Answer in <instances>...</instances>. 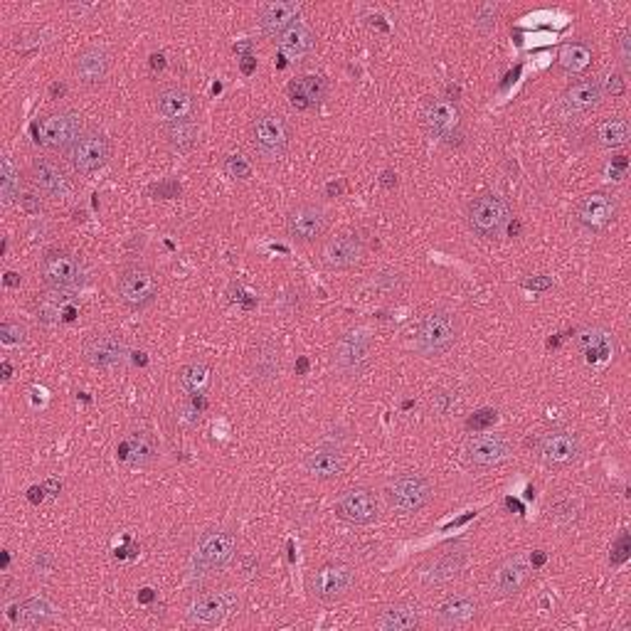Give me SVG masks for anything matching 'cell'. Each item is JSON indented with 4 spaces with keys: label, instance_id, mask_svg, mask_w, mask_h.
I'll return each instance as SVG.
<instances>
[{
    "label": "cell",
    "instance_id": "cell-38",
    "mask_svg": "<svg viewBox=\"0 0 631 631\" xmlns=\"http://www.w3.org/2000/svg\"><path fill=\"white\" fill-rule=\"evenodd\" d=\"M37 316L47 323H57V321H62V318H65V321H72L74 309L72 306H67L65 291L52 289L37 299Z\"/></svg>",
    "mask_w": 631,
    "mask_h": 631
},
{
    "label": "cell",
    "instance_id": "cell-28",
    "mask_svg": "<svg viewBox=\"0 0 631 631\" xmlns=\"http://www.w3.org/2000/svg\"><path fill=\"white\" fill-rule=\"evenodd\" d=\"M479 617V599L471 595H454L439 604L434 614V624L442 629H459Z\"/></svg>",
    "mask_w": 631,
    "mask_h": 631
},
{
    "label": "cell",
    "instance_id": "cell-34",
    "mask_svg": "<svg viewBox=\"0 0 631 631\" xmlns=\"http://www.w3.org/2000/svg\"><path fill=\"white\" fill-rule=\"evenodd\" d=\"M328 87L326 79L309 74V77H299L289 84V99L296 109H314L326 99Z\"/></svg>",
    "mask_w": 631,
    "mask_h": 631
},
{
    "label": "cell",
    "instance_id": "cell-10",
    "mask_svg": "<svg viewBox=\"0 0 631 631\" xmlns=\"http://www.w3.org/2000/svg\"><path fill=\"white\" fill-rule=\"evenodd\" d=\"M116 294L129 309H143L158 296V277L146 264H129L119 272Z\"/></svg>",
    "mask_w": 631,
    "mask_h": 631
},
{
    "label": "cell",
    "instance_id": "cell-40",
    "mask_svg": "<svg viewBox=\"0 0 631 631\" xmlns=\"http://www.w3.org/2000/svg\"><path fill=\"white\" fill-rule=\"evenodd\" d=\"M466 562H469V553H466L464 548L452 550V553L442 555V558H439L432 567H429L427 582L429 585H432V582L434 585H439V582L452 580V577H456L461 570H464Z\"/></svg>",
    "mask_w": 631,
    "mask_h": 631
},
{
    "label": "cell",
    "instance_id": "cell-47",
    "mask_svg": "<svg viewBox=\"0 0 631 631\" xmlns=\"http://www.w3.org/2000/svg\"><path fill=\"white\" fill-rule=\"evenodd\" d=\"M493 422H496V412L481 410V412H476L469 422H466V427L474 429V432H484V429H489Z\"/></svg>",
    "mask_w": 631,
    "mask_h": 631
},
{
    "label": "cell",
    "instance_id": "cell-16",
    "mask_svg": "<svg viewBox=\"0 0 631 631\" xmlns=\"http://www.w3.org/2000/svg\"><path fill=\"white\" fill-rule=\"evenodd\" d=\"M328 210L318 203H299L286 215V230L289 237L299 245H311L321 240L328 230Z\"/></svg>",
    "mask_w": 631,
    "mask_h": 631
},
{
    "label": "cell",
    "instance_id": "cell-13",
    "mask_svg": "<svg viewBox=\"0 0 631 631\" xmlns=\"http://www.w3.org/2000/svg\"><path fill=\"white\" fill-rule=\"evenodd\" d=\"M355 570L346 562H326L311 572L309 592L321 602H338L353 590Z\"/></svg>",
    "mask_w": 631,
    "mask_h": 631
},
{
    "label": "cell",
    "instance_id": "cell-3",
    "mask_svg": "<svg viewBox=\"0 0 631 631\" xmlns=\"http://www.w3.org/2000/svg\"><path fill=\"white\" fill-rule=\"evenodd\" d=\"M291 139H294V131L291 124L286 121V116L274 114H259L257 119L249 126V143H252L254 153H257L262 161H279L289 151Z\"/></svg>",
    "mask_w": 631,
    "mask_h": 631
},
{
    "label": "cell",
    "instance_id": "cell-27",
    "mask_svg": "<svg viewBox=\"0 0 631 631\" xmlns=\"http://www.w3.org/2000/svg\"><path fill=\"white\" fill-rule=\"evenodd\" d=\"M301 15V3L294 0H272V3H262L257 10L259 28L264 35L279 37L281 33L296 25Z\"/></svg>",
    "mask_w": 631,
    "mask_h": 631
},
{
    "label": "cell",
    "instance_id": "cell-33",
    "mask_svg": "<svg viewBox=\"0 0 631 631\" xmlns=\"http://www.w3.org/2000/svg\"><path fill=\"white\" fill-rule=\"evenodd\" d=\"M422 612L415 602H395L385 607L375 619V627L383 631H410L420 627Z\"/></svg>",
    "mask_w": 631,
    "mask_h": 631
},
{
    "label": "cell",
    "instance_id": "cell-26",
    "mask_svg": "<svg viewBox=\"0 0 631 631\" xmlns=\"http://www.w3.org/2000/svg\"><path fill=\"white\" fill-rule=\"evenodd\" d=\"M111 70V55L102 45H89L74 60V77L82 87H102Z\"/></svg>",
    "mask_w": 631,
    "mask_h": 631
},
{
    "label": "cell",
    "instance_id": "cell-41",
    "mask_svg": "<svg viewBox=\"0 0 631 631\" xmlns=\"http://www.w3.org/2000/svg\"><path fill=\"white\" fill-rule=\"evenodd\" d=\"M163 134H166L168 146L173 151H190L198 141V124L195 121H185V124H163Z\"/></svg>",
    "mask_w": 631,
    "mask_h": 631
},
{
    "label": "cell",
    "instance_id": "cell-18",
    "mask_svg": "<svg viewBox=\"0 0 631 631\" xmlns=\"http://www.w3.org/2000/svg\"><path fill=\"white\" fill-rule=\"evenodd\" d=\"M156 111L163 124H185L198 116V99L183 84H168L156 92Z\"/></svg>",
    "mask_w": 631,
    "mask_h": 631
},
{
    "label": "cell",
    "instance_id": "cell-29",
    "mask_svg": "<svg viewBox=\"0 0 631 631\" xmlns=\"http://www.w3.org/2000/svg\"><path fill=\"white\" fill-rule=\"evenodd\" d=\"M232 612L230 595H203L188 607L185 617L193 627H217Z\"/></svg>",
    "mask_w": 631,
    "mask_h": 631
},
{
    "label": "cell",
    "instance_id": "cell-43",
    "mask_svg": "<svg viewBox=\"0 0 631 631\" xmlns=\"http://www.w3.org/2000/svg\"><path fill=\"white\" fill-rule=\"evenodd\" d=\"M0 338H3L5 346H23L28 341V328L18 321H5L0 326Z\"/></svg>",
    "mask_w": 631,
    "mask_h": 631
},
{
    "label": "cell",
    "instance_id": "cell-42",
    "mask_svg": "<svg viewBox=\"0 0 631 631\" xmlns=\"http://www.w3.org/2000/svg\"><path fill=\"white\" fill-rule=\"evenodd\" d=\"M20 195V178L18 171H15L13 161L8 156H3V166H0V198H3L5 205L13 203Z\"/></svg>",
    "mask_w": 631,
    "mask_h": 631
},
{
    "label": "cell",
    "instance_id": "cell-39",
    "mask_svg": "<svg viewBox=\"0 0 631 631\" xmlns=\"http://www.w3.org/2000/svg\"><path fill=\"white\" fill-rule=\"evenodd\" d=\"M631 126L624 116L617 119H607L595 129V143L599 148H622L629 143Z\"/></svg>",
    "mask_w": 631,
    "mask_h": 631
},
{
    "label": "cell",
    "instance_id": "cell-44",
    "mask_svg": "<svg viewBox=\"0 0 631 631\" xmlns=\"http://www.w3.org/2000/svg\"><path fill=\"white\" fill-rule=\"evenodd\" d=\"M498 13H501V5L498 3H481L474 13V23L476 28L481 30H493L496 28Z\"/></svg>",
    "mask_w": 631,
    "mask_h": 631
},
{
    "label": "cell",
    "instance_id": "cell-22",
    "mask_svg": "<svg viewBox=\"0 0 631 631\" xmlns=\"http://www.w3.org/2000/svg\"><path fill=\"white\" fill-rule=\"evenodd\" d=\"M336 511L353 526H368L380 518V501L370 489H351L338 498Z\"/></svg>",
    "mask_w": 631,
    "mask_h": 631
},
{
    "label": "cell",
    "instance_id": "cell-11",
    "mask_svg": "<svg viewBox=\"0 0 631 631\" xmlns=\"http://www.w3.org/2000/svg\"><path fill=\"white\" fill-rule=\"evenodd\" d=\"M237 553V540L230 530H205L195 543V567L203 572H220Z\"/></svg>",
    "mask_w": 631,
    "mask_h": 631
},
{
    "label": "cell",
    "instance_id": "cell-15",
    "mask_svg": "<svg viewBox=\"0 0 631 631\" xmlns=\"http://www.w3.org/2000/svg\"><path fill=\"white\" fill-rule=\"evenodd\" d=\"M111 158V141L104 131L92 129L84 131L82 139H79L70 148V166L79 176H89V173H97L99 168H104Z\"/></svg>",
    "mask_w": 631,
    "mask_h": 631
},
{
    "label": "cell",
    "instance_id": "cell-52",
    "mask_svg": "<svg viewBox=\"0 0 631 631\" xmlns=\"http://www.w3.org/2000/svg\"><path fill=\"white\" fill-rule=\"evenodd\" d=\"M141 599H143V602H151V599H153V595H151V590H143V595H141Z\"/></svg>",
    "mask_w": 631,
    "mask_h": 631
},
{
    "label": "cell",
    "instance_id": "cell-49",
    "mask_svg": "<svg viewBox=\"0 0 631 631\" xmlns=\"http://www.w3.org/2000/svg\"><path fill=\"white\" fill-rule=\"evenodd\" d=\"M617 55H619V62H622L624 70H629V67H631V35L629 33L619 35Z\"/></svg>",
    "mask_w": 631,
    "mask_h": 631
},
{
    "label": "cell",
    "instance_id": "cell-36",
    "mask_svg": "<svg viewBox=\"0 0 631 631\" xmlns=\"http://www.w3.org/2000/svg\"><path fill=\"white\" fill-rule=\"evenodd\" d=\"M57 617V609L50 599L30 597L18 604V622L23 627H45Z\"/></svg>",
    "mask_w": 631,
    "mask_h": 631
},
{
    "label": "cell",
    "instance_id": "cell-5",
    "mask_svg": "<svg viewBox=\"0 0 631 631\" xmlns=\"http://www.w3.org/2000/svg\"><path fill=\"white\" fill-rule=\"evenodd\" d=\"M420 121L432 139L449 143V146L464 141V116L452 99H427L422 106Z\"/></svg>",
    "mask_w": 631,
    "mask_h": 631
},
{
    "label": "cell",
    "instance_id": "cell-6",
    "mask_svg": "<svg viewBox=\"0 0 631 631\" xmlns=\"http://www.w3.org/2000/svg\"><path fill=\"white\" fill-rule=\"evenodd\" d=\"M28 180L42 198L52 200V203H70L74 195L72 176L55 158H33L28 166Z\"/></svg>",
    "mask_w": 631,
    "mask_h": 631
},
{
    "label": "cell",
    "instance_id": "cell-35",
    "mask_svg": "<svg viewBox=\"0 0 631 631\" xmlns=\"http://www.w3.org/2000/svg\"><path fill=\"white\" fill-rule=\"evenodd\" d=\"M592 57H595V50H592L590 42H585V40L565 42L558 52V67L565 74H580L592 65Z\"/></svg>",
    "mask_w": 631,
    "mask_h": 631
},
{
    "label": "cell",
    "instance_id": "cell-46",
    "mask_svg": "<svg viewBox=\"0 0 631 631\" xmlns=\"http://www.w3.org/2000/svg\"><path fill=\"white\" fill-rule=\"evenodd\" d=\"M225 171L230 173L232 178H240V180H247L249 176H252V166H249V163L242 156H230V158H227Z\"/></svg>",
    "mask_w": 631,
    "mask_h": 631
},
{
    "label": "cell",
    "instance_id": "cell-14",
    "mask_svg": "<svg viewBox=\"0 0 631 631\" xmlns=\"http://www.w3.org/2000/svg\"><path fill=\"white\" fill-rule=\"evenodd\" d=\"M365 254V245H363V237L358 232L351 230H343L336 232V235L326 237L321 242V252H318V259L326 269L331 272H343V269H351L355 264L363 259Z\"/></svg>",
    "mask_w": 631,
    "mask_h": 631
},
{
    "label": "cell",
    "instance_id": "cell-37",
    "mask_svg": "<svg viewBox=\"0 0 631 631\" xmlns=\"http://www.w3.org/2000/svg\"><path fill=\"white\" fill-rule=\"evenodd\" d=\"M180 387L188 392L190 397H203L212 385V370L203 360H190L188 365H183L178 373Z\"/></svg>",
    "mask_w": 631,
    "mask_h": 631
},
{
    "label": "cell",
    "instance_id": "cell-25",
    "mask_svg": "<svg viewBox=\"0 0 631 631\" xmlns=\"http://www.w3.org/2000/svg\"><path fill=\"white\" fill-rule=\"evenodd\" d=\"M158 454H161V449H158L156 437L146 432V429H136V432L126 434L121 439L119 449H116L119 461L129 466V469H148L158 459Z\"/></svg>",
    "mask_w": 631,
    "mask_h": 631
},
{
    "label": "cell",
    "instance_id": "cell-21",
    "mask_svg": "<svg viewBox=\"0 0 631 631\" xmlns=\"http://www.w3.org/2000/svg\"><path fill=\"white\" fill-rule=\"evenodd\" d=\"M575 343L592 368H604V365L614 363V358L619 353L614 333L602 326H585L582 331H577Z\"/></svg>",
    "mask_w": 631,
    "mask_h": 631
},
{
    "label": "cell",
    "instance_id": "cell-51",
    "mask_svg": "<svg viewBox=\"0 0 631 631\" xmlns=\"http://www.w3.org/2000/svg\"><path fill=\"white\" fill-rule=\"evenodd\" d=\"M392 178H395V180H397V176H395V173H392V171H385V176H383V183L387 185V188H392Z\"/></svg>",
    "mask_w": 631,
    "mask_h": 631
},
{
    "label": "cell",
    "instance_id": "cell-19",
    "mask_svg": "<svg viewBox=\"0 0 631 631\" xmlns=\"http://www.w3.org/2000/svg\"><path fill=\"white\" fill-rule=\"evenodd\" d=\"M513 454V444L501 432H474V437L466 439L464 456L474 466H496Z\"/></svg>",
    "mask_w": 631,
    "mask_h": 631
},
{
    "label": "cell",
    "instance_id": "cell-50",
    "mask_svg": "<svg viewBox=\"0 0 631 631\" xmlns=\"http://www.w3.org/2000/svg\"><path fill=\"white\" fill-rule=\"evenodd\" d=\"M5 284H8V286H15V284H18V274H13V272L5 274Z\"/></svg>",
    "mask_w": 631,
    "mask_h": 631
},
{
    "label": "cell",
    "instance_id": "cell-24",
    "mask_svg": "<svg viewBox=\"0 0 631 631\" xmlns=\"http://www.w3.org/2000/svg\"><path fill=\"white\" fill-rule=\"evenodd\" d=\"M530 575H533V562L526 555H513L493 572L491 580V595L493 597H513L528 585Z\"/></svg>",
    "mask_w": 631,
    "mask_h": 631
},
{
    "label": "cell",
    "instance_id": "cell-17",
    "mask_svg": "<svg viewBox=\"0 0 631 631\" xmlns=\"http://www.w3.org/2000/svg\"><path fill=\"white\" fill-rule=\"evenodd\" d=\"M617 215V198H614L612 193H604V190L585 195L575 208V220L580 222L587 232H592V235H599V232L607 230V227L617 220Z\"/></svg>",
    "mask_w": 631,
    "mask_h": 631
},
{
    "label": "cell",
    "instance_id": "cell-4",
    "mask_svg": "<svg viewBox=\"0 0 631 631\" xmlns=\"http://www.w3.org/2000/svg\"><path fill=\"white\" fill-rule=\"evenodd\" d=\"M373 363V336L368 328H351L333 346V368L343 378H360Z\"/></svg>",
    "mask_w": 631,
    "mask_h": 631
},
{
    "label": "cell",
    "instance_id": "cell-32",
    "mask_svg": "<svg viewBox=\"0 0 631 631\" xmlns=\"http://www.w3.org/2000/svg\"><path fill=\"white\" fill-rule=\"evenodd\" d=\"M277 47L289 62H304L306 57L314 55L316 35L306 23H296L277 37Z\"/></svg>",
    "mask_w": 631,
    "mask_h": 631
},
{
    "label": "cell",
    "instance_id": "cell-7",
    "mask_svg": "<svg viewBox=\"0 0 631 631\" xmlns=\"http://www.w3.org/2000/svg\"><path fill=\"white\" fill-rule=\"evenodd\" d=\"M383 493L390 511L410 516L427 506L432 498V484L422 474H400L387 481Z\"/></svg>",
    "mask_w": 631,
    "mask_h": 631
},
{
    "label": "cell",
    "instance_id": "cell-2",
    "mask_svg": "<svg viewBox=\"0 0 631 631\" xmlns=\"http://www.w3.org/2000/svg\"><path fill=\"white\" fill-rule=\"evenodd\" d=\"M84 119L72 109H57L42 116L33 126V139L45 151H67L82 139Z\"/></svg>",
    "mask_w": 631,
    "mask_h": 631
},
{
    "label": "cell",
    "instance_id": "cell-48",
    "mask_svg": "<svg viewBox=\"0 0 631 631\" xmlns=\"http://www.w3.org/2000/svg\"><path fill=\"white\" fill-rule=\"evenodd\" d=\"M629 550H631V543H629V535L627 533H622L617 538V543H614V548H612V565H619V562H624L629 558Z\"/></svg>",
    "mask_w": 631,
    "mask_h": 631
},
{
    "label": "cell",
    "instance_id": "cell-12",
    "mask_svg": "<svg viewBox=\"0 0 631 631\" xmlns=\"http://www.w3.org/2000/svg\"><path fill=\"white\" fill-rule=\"evenodd\" d=\"M40 277L50 289H77L82 284V259L70 249H50L40 259Z\"/></svg>",
    "mask_w": 631,
    "mask_h": 631
},
{
    "label": "cell",
    "instance_id": "cell-45",
    "mask_svg": "<svg viewBox=\"0 0 631 631\" xmlns=\"http://www.w3.org/2000/svg\"><path fill=\"white\" fill-rule=\"evenodd\" d=\"M599 87H602L604 97H607V94H612V97H622L624 89H627V84H624L622 74L612 72V74H607V77H604L602 82H599Z\"/></svg>",
    "mask_w": 631,
    "mask_h": 631
},
{
    "label": "cell",
    "instance_id": "cell-8",
    "mask_svg": "<svg viewBox=\"0 0 631 631\" xmlns=\"http://www.w3.org/2000/svg\"><path fill=\"white\" fill-rule=\"evenodd\" d=\"M511 220V208L506 200L496 193H484L474 198L466 208V222L479 237L493 240L503 232V227Z\"/></svg>",
    "mask_w": 631,
    "mask_h": 631
},
{
    "label": "cell",
    "instance_id": "cell-20",
    "mask_svg": "<svg viewBox=\"0 0 631 631\" xmlns=\"http://www.w3.org/2000/svg\"><path fill=\"white\" fill-rule=\"evenodd\" d=\"M126 353H129V346H126L124 336L111 331L92 333L82 346L84 360L94 368H116L124 363Z\"/></svg>",
    "mask_w": 631,
    "mask_h": 631
},
{
    "label": "cell",
    "instance_id": "cell-23",
    "mask_svg": "<svg viewBox=\"0 0 631 631\" xmlns=\"http://www.w3.org/2000/svg\"><path fill=\"white\" fill-rule=\"evenodd\" d=\"M247 373L254 383L269 385L281 375V351L267 338H257L247 351Z\"/></svg>",
    "mask_w": 631,
    "mask_h": 631
},
{
    "label": "cell",
    "instance_id": "cell-9",
    "mask_svg": "<svg viewBox=\"0 0 631 631\" xmlns=\"http://www.w3.org/2000/svg\"><path fill=\"white\" fill-rule=\"evenodd\" d=\"M533 454L548 469H565L580 459L582 444L572 429H550L535 439Z\"/></svg>",
    "mask_w": 631,
    "mask_h": 631
},
{
    "label": "cell",
    "instance_id": "cell-31",
    "mask_svg": "<svg viewBox=\"0 0 631 631\" xmlns=\"http://www.w3.org/2000/svg\"><path fill=\"white\" fill-rule=\"evenodd\" d=\"M604 94L602 87H599V79H577L570 87L562 92V106H565L567 114H590L595 111L599 104H602Z\"/></svg>",
    "mask_w": 631,
    "mask_h": 631
},
{
    "label": "cell",
    "instance_id": "cell-1",
    "mask_svg": "<svg viewBox=\"0 0 631 631\" xmlns=\"http://www.w3.org/2000/svg\"><path fill=\"white\" fill-rule=\"evenodd\" d=\"M461 333L459 316L449 309H434L422 318L415 333V348L417 353L427 355V358H439V355L449 353L454 348L456 338Z\"/></svg>",
    "mask_w": 631,
    "mask_h": 631
},
{
    "label": "cell",
    "instance_id": "cell-30",
    "mask_svg": "<svg viewBox=\"0 0 631 631\" xmlns=\"http://www.w3.org/2000/svg\"><path fill=\"white\" fill-rule=\"evenodd\" d=\"M304 466L318 481L336 479V476L343 474V469H346V452H343V447H338V444H321L314 452L306 454Z\"/></svg>",
    "mask_w": 631,
    "mask_h": 631
}]
</instances>
